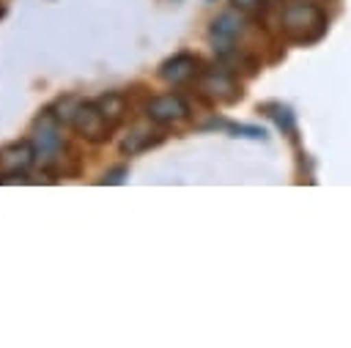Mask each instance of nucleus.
Here are the masks:
<instances>
[{"instance_id": "nucleus-1", "label": "nucleus", "mask_w": 351, "mask_h": 348, "mask_svg": "<svg viewBox=\"0 0 351 348\" xmlns=\"http://www.w3.org/2000/svg\"><path fill=\"white\" fill-rule=\"evenodd\" d=\"M280 27L293 44H315L326 33V14L318 3L310 0H288L280 14Z\"/></svg>"}, {"instance_id": "nucleus-2", "label": "nucleus", "mask_w": 351, "mask_h": 348, "mask_svg": "<svg viewBox=\"0 0 351 348\" xmlns=\"http://www.w3.org/2000/svg\"><path fill=\"white\" fill-rule=\"evenodd\" d=\"M60 121L58 115L47 107L36 121H33V134H30V142H33V151H36V162L44 167V170H55L60 156H63V134H60Z\"/></svg>"}, {"instance_id": "nucleus-3", "label": "nucleus", "mask_w": 351, "mask_h": 348, "mask_svg": "<svg viewBox=\"0 0 351 348\" xmlns=\"http://www.w3.org/2000/svg\"><path fill=\"white\" fill-rule=\"evenodd\" d=\"M200 93L208 99V101H217V104H233L244 96L241 85L236 82V77L228 71V69H203L200 74Z\"/></svg>"}, {"instance_id": "nucleus-4", "label": "nucleus", "mask_w": 351, "mask_h": 348, "mask_svg": "<svg viewBox=\"0 0 351 348\" xmlns=\"http://www.w3.org/2000/svg\"><path fill=\"white\" fill-rule=\"evenodd\" d=\"M71 129L88 142H104L112 134V126L107 123V118L101 115L96 101H80V107L71 118Z\"/></svg>"}, {"instance_id": "nucleus-5", "label": "nucleus", "mask_w": 351, "mask_h": 348, "mask_svg": "<svg viewBox=\"0 0 351 348\" xmlns=\"http://www.w3.org/2000/svg\"><path fill=\"white\" fill-rule=\"evenodd\" d=\"M241 27H244V22H241V16H236L233 11H225V14H219V16L211 22L208 38H211V44H214V49H217L219 58H228V55L233 52L236 41H239V36H241Z\"/></svg>"}, {"instance_id": "nucleus-6", "label": "nucleus", "mask_w": 351, "mask_h": 348, "mask_svg": "<svg viewBox=\"0 0 351 348\" xmlns=\"http://www.w3.org/2000/svg\"><path fill=\"white\" fill-rule=\"evenodd\" d=\"M203 74V63L200 58L189 55V52H178L173 58H167L162 66H159V77L167 82V85H184V82H192Z\"/></svg>"}, {"instance_id": "nucleus-7", "label": "nucleus", "mask_w": 351, "mask_h": 348, "mask_svg": "<svg viewBox=\"0 0 351 348\" xmlns=\"http://www.w3.org/2000/svg\"><path fill=\"white\" fill-rule=\"evenodd\" d=\"M145 115L159 123V126H167V123H176V121H184L189 115V107L181 96L176 93H162V96H154L148 104H145Z\"/></svg>"}, {"instance_id": "nucleus-8", "label": "nucleus", "mask_w": 351, "mask_h": 348, "mask_svg": "<svg viewBox=\"0 0 351 348\" xmlns=\"http://www.w3.org/2000/svg\"><path fill=\"white\" fill-rule=\"evenodd\" d=\"M30 162H36V151H33V142H14V145H5L0 148V175H19L30 167Z\"/></svg>"}, {"instance_id": "nucleus-9", "label": "nucleus", "mask_w": 351, "mask_h": 348, "mask_svg": "<svg viewBox=\"0 0 351 348\" xmlns=\"http://www.w3.org/2000/svg\"><path fill=\"white\" fill-rule=\"evenodd\" d=\"M162 140H165V132H162V129H143V126H137L134 132H129V134L123 137L121 151H123L126 156H134V153H143V151L159 145Z\"/></svg>"}, {"instance_id": "nucleus-10", "label": "nucleus", "mask_w": 351, "mask_h": 348, "mask_svg": "<svg viewBox=\"0 0 351 348\" xmlns=\"http://www.w3.org/2000/svg\"><path fill=\"white\" fill-rule=\"evenodd\" d=\"M96 104H99L101 115L107 118V123H110L112 129H115V126L123 121V115H126V96H123V93L110 90V93H104L101 99H96Z\"/></svg>"}, {"instance_id": "nucleus-11", "label": "nucleus", "mask_w": 351, "mask_h": 348, "mask_svg": "<svg viewBox=\"0 0 351 348\" xmlns=\"http://www.w3.org/2000/svg\"><path fill=\"white\" fill-rule=\"evenodd\" d=\"M258 112L269 115V118L277 123V129H280V132H285L288 137H293V134H296V121H293L291 107H285V104H280V101H266V104H261V107H258Z\"/></svg>"}, {"instance_id": "nucleus-12", "label": "nucleus", "mask_w": 351, "mask_h": 348, "mask_svg": "<svg viewBox=\"0 0 351 348\" xmlns=\"http://www.w3.org/2000/svg\"><path fill=\"white\" fill-rule=\"evenodd\" d=\"M80 101H82V99H77V96H63V99H58L49 110L58 115V121H60V123H69V126H71V118H74V112H77Z\"/></svg>"}, {"instance_id": "nucleus-13", "label": "nucleus", "mask_w": 351, "mask_h": 348, "mask_svg": "<svg viewBox=\"0 0 351 348\" xmlns=\"http://www.w3.org/2000/svg\"><path fill=\"white\" fill-rule=\"evenodd\" d=\"M233 3V8H239V14H244V16H261L263 11H266V5H269V0H230Z\"/></svg>"}, {"instance_id": "nucleus-14", "label": "nucleus", "mask_w": 351, "mask_h": 348, "mask_svg": "<svg viewBox=\"0 0 351 348\" xmlns=\"http://www.w3.org/2000/svg\"><path fill=\"white\" fill-rule=\"evenodd\" d=\"M233 132V137H252V140H263L266 132L258 129V126H228Z\"/></svg>"}, {"instance_id": "nucleus-15", "label": "nucleus", "mask_w": 351, "mask_h": 348, "mask_svg": "<svg viewBox=\"0 0 351 348\" xmlns=\"http://www.w3.org/2000/svg\"><path fill=\"white\" fill-rule=\"evenodd\" d=\"M126 164H118V167H112V170H107L101 178H99V184H123V178H126Z\"/></svg>"}, {"instance_id": "nucleus-16", "label": "nucleus", "mask_w": 351, "mask_h": 348, "mask_svg": "<svg viewBox=\"0 0 351 348\" xmlns=\"http://www.w3.org/2000/svg\"><path fill=\"white\" fill-rule=\"evenodd\" d=\"M3 14H5V5H3V3H0V16H3Z\"/></svg>"}]
</instances>
